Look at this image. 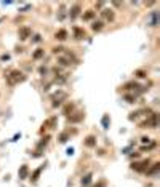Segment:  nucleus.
<instances>
[{
  "label": "nucleus",
  "mask_w": 160,
  "mask_h": 187,
  "mask_svg": "<svg viewBox=\"0 0 160 187\" xmlns=\"http://www.w3.org/2000/svg\"><path fill=\"white\" fill-rule=\"evenodd\" d=\"M5 79H6V83L13 86V85H18V83L24 82L26 80V75L23 72H19V71H11L8 75H5Z\"/></svg>",
  "instance_id": "f257e3e1"
},
{
  "label": "nucleus",
  "mask_w": 160,
  "mask_h": 187,
  "mask_svg": "<svg viewBox=\"0 0 160 187\" xmlns=\"http://www.w3.org/2000/svg\"><path fill=\"white\" fill-rule=\"evenodd\" d=\"M158 125V115L155 112H151L149 117L141 123V128H155Z\"/></svg>",
  "instance_id": "f03ea898"
},
{
  "label": "nucleus",
  "mask_w": 160,
  "mask_h": 187,
  "mask_svg": "<svg viewBox=\"0 0 160 187\" xmlns=\"http://www.w3.org/2000/svg\"><path fill=\"white\" fill-rule=\"evenodd\" d=\"M67 98V93L66 91H56L53 96H51V101H53V107H58L62 104V101H64Z\"/></svg>",
  "instance_id": "7ed1b4c3"
},
{
  "label": "nucleus",
  "mask_w": 160,
  "mask_h": 187,
  "mask_svg": "<svg viewBox=\"0 0 160 187\" xmlns=\"http://www.w3.org/2000/svg\"><path fill=\"white\" fill-rule=\"evenodd\" d=\"M149 160H143V162H138V163H133L131 165V168H133L135 171H138V173H146L147 171V168H149Z\"/></svg>",
  "instance_id": "20e7f679"
},
{
  "label": "nucleus",
  "mask_w": 160,
  "mask_h": 187,
  "mask_svg": "<svg viewBox=\"0 0 160 187\" xmlns=\"http://www.w3.org/2000/svg\"><path fill=\"white\" fill-rule=\"evenodd\" d=\"M158 21H160V13L158 11H152L151 15H149V19H147L149 26H152V27L158 26Z\"/></svg>",
  "instance_id": "39448f33"
},
{
  "label": "nucleus",
  "mask_w": 160,
  "mask_h": 187,
  "mask_svg": "<svg viewBox=\"0 0 160 187\" xmlns=\"http://www.w3.org/2000/svg\"><path fill=\"white\" fill-rule=\"evenodd\" d=\"M101 18L104 21H109V23H112V21L115 19V13L112 10H102L101 11Z\"/></svg>",
  "instance_id": "423d86ee"
},
{
  "label": "nucleus",
  "mask_w": 160,
  "mask_h": 187,
  "mask_svg": "<svg viewBox=\"0 0 160 187\" xmlns=\"http://www.w3.org/2000/svg\"><path fill=\"white\" fill-rule=\"evenodd\" d=\"M31 34H32L31 27H21V29H19V38L21 40H26L27 37H31Z\"/></svg>",
  "instance_id": "0eeeda50"
},
{
  "label": "nucleus",
  "mask_w": 160,
  "mask_h": 187,
  "mask_svg": "<svg viewBox=\"0 0 160 187\" xmlns=\"http://www.w3.org/2000/svg\"><path fill=\"white\" fill-rule=\"evenodd\" d=\"M56 123V117H51V119H48L47 122H43V125H42V133H43L45 130H48V128H53V125Z\"/></svg>",
  "instance_id": "6e6552de"
},
{
  "label": "nucleus",
  "mask_w": 160,
  "mask_h": 187,
  "mask_svg": "<svg viewBox=\"0 0 160 187\" xmlns=\"http://www.w3.org/2000/svg\"><path fill=\"white\" fill-rule=\"evenodd\" d=\"M74 35H75V38L82 40V38H85L87 32H85V29H82V27H74Z\"/></svg>",
  "instance_id": "1a4fd4ad"
},
{
  "label": "nucleus",
  "mask_w": 160,
  "mask_h": 187,
  "mask_svg": "<svg viewBox=\"0 0 160 187\" xmlns=\"http://www.w3.org/2000/svg\"><path fill=\"white\" fill-rule=\"evenodd\" d=\"M158 170H160V163L157 162V163L152 165L151 168H147V171H146V173H147V176H154V174H157V173H158Z\"/></svg>",
  "instance_id": "9d476101"
},
{
  "label": "nucleus",
  "mask_w": 160,
  "mask_h": 187,
  "mask_svg": "<svg viewBox=\"0 0 160 187\" xmlns=\"http://www.w3.org/2000/svg\"><path fill=\"white\" fill-rule=\"evenodd\" d=\"M58 62L61 66H71L72 64V56H71V54H69V56H61L58 59Z\"/></svg>",
  "instance_id": "9b49d317"
},
{
  "label": "nucleus",
  "mask_w": 160,
  "mask_h": 187,
  "mask_svg": "<svg viewBox=\"0 0 160 187\" xmlns=\"http://www.w3.org/2000/svg\"><path fill=\"white\" fill-rule=\"evenodd\" d=\"M67 119H69V122L77 123V122H80V120L83 119V114H82V112H75L74 115H67Z\"/></svg>",
  "instance_id": "f8f14e48"
},
{
  "label": "nucleus",
  "mask_w": 160,
  "mask_h": 187,
  "mask_svg": "<svg viewBox=\"0 0 160 187\" xmlns=\"http://www.w3.org/2000/svg\"><path fill=\"white\" fill-rule=\"evenodd\" d=\"M27 174H29V166L27 165H23L19 168V179H26Z\"/></svg>",
  "instance_id": "ddd939ff"
},
{
  "label": "nucleus",
  "mask_w": 160,
  "mask_h": 187,
  "mask_svg": "<svg viewBox=\"0 0 160 187\" xmlns=\"http://www.w3.org/2000/svg\"><path fill=\"white\" fill-rule=\"evenodd\" d=\"M79 15H80V5H79V3H75V5L72 6V8H71V18H72V19H75Z\"/></svg>",
  "instance_id": "4468645a"
},
{
  "label": "nucleus",
  "mask_w": 160,
  "mask_h": 187,
  "mask_svg": "<svg viewBox=\"0 0 160 187\" xmlns=\"http://www.w3.org/2000/svg\"><path fill=\"white\" fill-rule=\"evenodd\" d=\"M54 38H56V40H66L67 38V31H64V29L58 31L56 35H54Z\"/></svg>",
  "instance_id": "2eb2a0df"
},
{
  "label": "nucleus",
  "mask_w": 160,
  "mask_h": 187,
  "mask_svg": "<svg viewBox=\"0 0 160 187\" xmlns=\"http://www.w3.org/2000/svg\"><path fill=\"white\" fill-rule=\"evenodd\" d=\"M85 145H87V147H95V145H96V138L95 136H88L85 139Z\"/></svg>",
  "instance_id": "dca6fc26"
},
{
  "label": "nucleus",
  "mask_w": 160,
  "mask_h": 187,
  "mask_svg": "<svg viewBox=\"0 0 160 187\" xmlns=\"http://www.w3.org/2000/svg\"><path fill=\"white\" fill-rule=\"evenodd\" d=\"M102 26H104V24H102V21H95V23L91 24V29H93L95 32H98V31H101V29H102Z\"/></svg>",
  "instance_id": "f3484780"
},
{
  "label": "nucleus",
  "mask_w": 160,
  "mask_h": 187,
  "mask_svg": "<svg viewBox=\"0 0 160 187\" xmlns=\"http://www.w3.org/2000/svg\"><path fill=\"white\" fill-rule=\"evenodd\" d=\"M42 170H43V166H40V168H37L35 171H34V174H32V182H35L37 179H39V176H40V173H42Z\"/></svg>",
  "instance_id": "a211bd4d"
},
{
  "label": "nucleus",
  "mask_w": 160,
  "mask_h": 187,
  "mask_svg": "<svg viewBox=\"0 0 160 187\" xmlns=\"http://www.w3.org/2000/svg\"><path fill=\"white\" fill-rule=\"evenodd\" d=\"M125 90H138V88H141L138 83H135V82H130V83H127V85L123 86Z\"/></svg>",
  "instance_id": "6ab92c4d"
},
{
  "label": "nucleus",
  "mask_w": 160,
  "mask_h": 187,
  "mask_svg": "<svg viewBox=\"0 0 160 187\" xmlns=\"http://www.w3.org/2000/svg\"><path fill=\"white\" fill-rule=\"evenodd\" d=\"M90 182H91V174H87V176L82 178V185H83V187H87Z\"/></svg>",
  "instance_id": "aec40b11"
},
{
  "label": "nucleus",
  "mask_w": 160,
  "mask_h": 187,
  "mask_svg": "<svg viewBox=\"0 0 160 187\" xmlns=\"http://www.w3.org/2000/svg\"><path fill=\"white\" fill-rule=\"evenodd\" d=\"M93 18H95V11L93 10H88L85 15H83V19H85V21H90V19H93Z\"/></svg>",
  "instance_id": "412c9836"
},
{
  "label": "nucleus",
  "mask_w": 160,
  "mask_h": 187,
  "mask_svg": "<svg viewBox=\"0 0 160 187\" xmlns=\"http://www.w3.org/2000/svg\"><path fill=\"white\" fill-rule=\"evenodd\" d=\"M72 110H74V104H67V106L64 107V110H62V114H64V115H69Z\"/></svg>",
  "instance_id": "4be33fe9"
},
{
  "label": "nucleus",
  "mask_w": 160,
  "mask_h": 187,
  "mask_svg": "<svg viewBox=\"0 0 160 187\" xmlns=\"http://www.w3.org/2000/svg\"><path fill=\"white\" fill-rule=\"evenodd\" d=\"M69 139V131H64V133L59 134V142H66Z\"/></svg>",
  "instance_id": "5701e85b"
},
{
  "label": "nucleus",
  "mask_w": 160,
  "mask_h": 187,
  "mask_svg": "<svg viewBox=\"0 0 160 187\" xmlns=\"http://www.w3.org/2000/svg\"><path fill=\"white\" fill-rule=\"evenodd\" d=\"M48 141H50V136H45V138H42V141H40V144H39V147L42 149L43 145H47L48 144Z\"/></svg>",
  "instance_id": "b1692460"
},
{
  "label": "nucleus",
  "mask_w": 160,
  "mask_h": 187,
  "mask_svg": "<svg viewBox=\"0 0 160 187\" xmlns=\"http://www.w3.org/2000/svg\"><path fill=\"white\" fill-rule=\"evenodd\" d=\"M102 127L104 128H109V115H104L102 117Z\"/></svg>",
  "instance_id": "393cba45"
},
{
  "label": "nucleus",
  "mask_w": 160,
  "mask_h": 187,
  "mask_svg": "<svg viewBox=\"0 0 160 187\" xmlns=\"http://www.w3.org/2000/svg\"><path fill=\"white\" fill-rule=\"evenodd\" d=\"M42 56H43V50H40V48H39V50L34 53V59H39V58H42Z\"/></svg>",
  "instance_id": "a878e982"
},
{
  "label": "nucleus",
  "mask_w": 160,
  "mask_h": 187,
  "mask_svg": "<svg viewBox=\"0 0 160 187\" xmlns=\"http://www.w3.org/2000/svg\"><path fill=\"white\" fill-rule=\"evenodd\" d=\"M125 101H127V102H135V96L127 94V96H125Z\"/></svg>",
  "instance_id": "bb28decb"
},
{
  "label": "nucleus",
  "mask_w": 160,
  "mask_h": 187,
  "mask_svg": "<svg viewBox=\"0 0 160 187\" xmlns=\"http://www.w3.org/2000/svg\"><path fill=\"white\" fill-rule=\"evenodd\" d=\"M62 51H64V48H62V46H56V48H53V53H62Z\"/></svg>",
  "instance_id": "cd10ccee"
},
{
  "label": "nucleus",
  "mask_w": 160,
  "mask_h": 187,
  "mask_svg": "<svg viewBox=\"0 0 160 187\" xmlns=\"http://www.w3.org/2000/svg\"><path fill=\"white\" fill-rule=\"evenodd\" d=\"M136 75H138L140 79H143V77H146V72H144V71H136Z\"/></svg>",
  "instance_id": "c85d7f7f"
},
{
  "label": "nucleus",
  "mask_w": 160,
  "mask_h": 187,
  "mask_svg": "<svg viewBox=\"0 0 160 187\" xmlns=\"http://www.w3.org/2000/svg\"><path fill=\"white\" fill-rule=\"evenodd\" d=\"M95 187H106V181H99V182L96 184Z\"/></svg>",
  "instance_id": "c756f323"
},
{
  "label": "nucleus",
  "mask_w": 160,
  "mask_h": 187,
  "mask_svg": "<svg viewBox=\"0 0 160 187\" xmlns=\"http://www.w3.org/2000/svg\"><path fill=\"white\" fill-rule=\"evenodd\" d=\"M141 141H143V142H149L151 139H149V138H146V136H144V138H141Z\"/></svg>",
  "instance_id": "7c9ffc66"
},
{
  "label": "nucleus",
  "mask_w": 160,
  "mask_h": 187,
  "mask_svg": "<svg viewBox=\"0 0 160 187\" xmlns=\"http://www.w3.org/2000/svg\"><path fill=\"white\" fill-rule=\"evenodd\" d=\"M112 5H114V6H120L122 3H120V2H112Z\"/></svg>",
  "instance_id": "2f4dec72"
}]
</instances>
